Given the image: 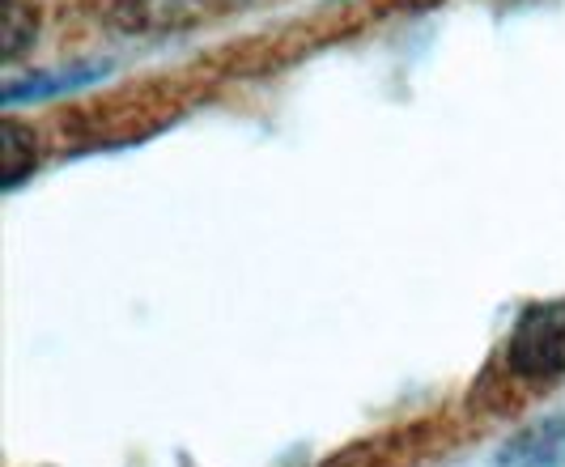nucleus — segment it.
I'll return each mask as SVG.
<instances>
[{
	"label": "nucleus",
	"instance_id": "3",
	"mask_svg": "<svg viewBox=\"0 0 565 467\" xmlns=\"http://www.w3.org/2000/svg\"><path fill=\"white\" fill-rule=\"evenodd\" d=\"M26 166H34V149H22V128H4V183L13 188Z\"/></svg>",
	"mask_w": 565,
	"mask_h": 467
},
{
	"label": "nucleus",
	"instance_id": "1",
	"mask_svg": "<svg viewBox=\"0 0 565 467\" xmlns=\"http://www.w3.org/2000/svg\"><path fill=\"white\" fill-rule=\"evenodd\" d=\"M510 370L523 379L565 374V298L532 306L510 331Z\"/></svg>",
	"mask_w": 565,
	"mask_h": 467
},
{
	"label": "nucleus",
	"instance_id": "4",
	"mask_svg": "<svg viewBox=\"0 0 565 467\" xmlns=\"http://www.w3.org/2000/svg\"><path fill=\"white\" fill-rule=\"evenodd\" d=\"M30 39L26 30V13H22V0H9V30H4V55L13 60V55L22 52V43Z\"/></svg>",
	"mask_w": 565,
	"mask_h": 467
},
{
	"label": "nucleus",
	"instance_id": "2",
	"mask_svg": "<svg viewBox=\"0 0 565 467\" xmlns=\"http://www.w3.org/2000/svg\"><path fill=\"white\" fill-rule=\"evenodd\" d=\"M502 467H565V416H548L502 450Z\"/></svg>",
	"mask_w": 565,
	"mask_h": 467
}]
</instances>
